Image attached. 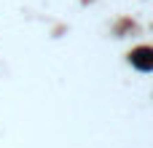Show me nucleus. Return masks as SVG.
Instances as JSON below:
<instances>
[{"instance_id":"1","label":"nucleus","mask_w":153,"mask_h":148,"mask_svg":"<svg viewBox=\"0 0 153 148\" xmlns=\"http://www.w3.org/2000/svg\"><path fill=\"white\" fill-rule=\"evenodd\" d=\"M129 59H132V65H134L137 70L148 73L153 67V49L151 46H140V49H134V51L129 54Z\"/></svg>"}]
</instances>
